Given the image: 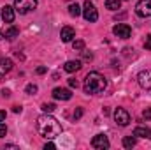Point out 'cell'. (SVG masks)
Segmentation results:
<instances>
[{
	"mask_svg": "<svg viewBox=\"0 0 151 150\" xmlns=\"http://www.w3.org/2000/svg\"><path fill=\"white\" fill-rule=\"evenodd\" d=\"M37 131L40 136H44L47 140H53V138L60 136L63 129H62L60 122L55 117H51L49 113H46V115H42V117L37 118Z\"/></svg>",
	"mask_w": 151,
	"mask_h": 150,
	"instance_id": "1",
	"label": "cell"
},
{
	"mask_svg": "<svg viewBox=\"0 0 151 150\" xmlns=\"http://www.w3.org/2000/svg\"><path fill=\"white\" fill-rule=\"evenodd\" d=\"M106 87H107L106 78L97 71H91L84 78V87L83 88H84L86 94H102L106 90Z\"/></svg>",
	"mask_w": 151,
	"mask_h": 150,
	"instance_id": "2",
	"label": "cell"
},
{
	"mask_svg": "<svg viewBox=\"0 0 151 150\" xmlns=\"http://www.w3.org/2000/svg\"><path fill=\"white\" fill-rule=\"evenodd\" d=\"M37 7V0H14V9L19 14H27Z\"/></svg>",
	"mask_w": 151,
	"mask_h": 150,
	"instance_id": "3",
	"label": "cell"
},
{
	"mask_svg": "<svg viewBox=\"0 0 151 150\" xmlns=\"http://www.w3.org/2000/svg\"><path fill=\"white\" fill-rule=\"evenodd\" d=\"M83 16H84V20H86V21H90V23H93V21H97V20H99L97 7H95L90 0H86V2H84V5H83Z\"/></svg>",
	"mask_w": 151,
	"mask_h": 150,
	"instance_id": "4",
	"label": "cell"
},
{
	"mask_svg": "<svg viewBox=\"0 0 151 150\" xmlns=\"http://www.w3.org/2000/svg\"><path fill=\"white\" fill-rule=\"evenodd\" d=\"M114 120L119 127H127L130 124V115L125 108H116L114 110Z\"/></svg>",
	"mask_w": 151,
	"mask_h": 150,
	"instance_id": "5",
	"label": "cell"
},
{
	"mask_svg": "<svg viewBox=\"0 0 151 150\" xmlns=\"http://www.w3.org/2000/svg\"><path fill=\"white\" fill-rule=\"evenodd\" d=\"M135 12L141 18H151V0H141L135 5Z\"/></svg>",
	"mask_w": 151,
	"mask_h": 150,
	"instance_id": "6",
	"label": "cell"
},
{
	"mask_svg": "<svg viewBox=\"0 0 151 150\" xmlns=\"http://www.w3.org/2000/svg\"><path fill=\"white\" fill-rule=\"evenodd\" d=\"M113 34L119 39H128L132 36V28L128 25H125V23H118V25L113 27Z\"/></svg>",
	"mask_w": 151,
	"mask_h": 150,
	"instance_id": "7",
	"label": "cell"
},
{
	"mask_svg": "<svg viewBox=\"0 0 151 150\" xmlns=\"http://www.w3.org/2000/svg\"><path fill=\"white\" fill-rule=\"evenodd\" d=\"M137 81H139V85H141L146 92H151V71L150 69L141 71V73L137 74Z\"/></svg>",
	"mask_w": 151,
	"mask_h": 150,
	"instance_id": "8",
	"label": "cell"
},
{
	"mask_svg": "<svg viewBox=\"0 0 151 150\" xmlns=\"http://www.w3.org/2000/svg\"><path fill=\"white\" fill-rule=\"evenodd\" d=\"M91 147H93V149H99V150L109 149V140H107V136H106V134H97V136H93Z\"/></svg>",
	"mask_w": 151,
	"mask_h": 150,
	"instance_id": "9",
	"label": "cell"
},
{
	"mask_svg": "<svg viewBox=\"0 0 151 150\" xmlns=\"http://www.w3.org/2000/svg\"><path fill=\"white\" fill-rule=\"evenodd\" d=\"M51 95H53L56 101H69V99L72 97V92H70L69 88H60V87H58V88L53 90Z\"/></svg>",
	"mask_w": 151,
	"mask_h": 150,
	"instance_id": "10",
	"label": "cell"
},
{
	"mask_svg": "<svg viewBox=\"0 0 151 150\" xmlns=\"http://www.w3.org/2000/svg\"><path fill=\"white\" fill-rule=\"evenodd\" d=\"M76 37V32L72 27H63L62 30H60V39H62V42H70V41H74Z\"/></svg>",
	"mask_w": 151,
	"mask_h": 150,
	"instance_id": "11",
	"label": "cell"
},
{
	"mask_svg": "<svg viewBox=\"0 0 151 150\" xmlns=\"http://www.w3.org/2000/svg\"><path fill=\"white\" fill-rule=\"evenodd\" d=\"M2 20H4L5 23H12V21H14V7L4 5V7H2Z\"/></svg>",
	"mask_w": 151,
	"mask_h": 150,
	"instance_id": "12",
	"label": "cell"
},
{
	"mask_svg": "<svg viewBox=\"0 0 151 150\" xmlns=\"http://www.w3.org/2000/svg\"><path fill=\"white\" fill-rule=\"evenodd\" d=\"M134 136L135 138H146V140H151V129L150 127H144V125H139L134 129Z\"/></svg>",
	"mask_w": 151,
	"mask_h": 150,
	"instance_id": "13",
	"label": "cell"
},
{
	"mask_svg": "<svg viewBox=\"0 0 151 150\" xmlns=\"http://www.w3.org/2000/svg\"><path fill=\"white\" fill-rule=\"evenodd\" d=\"M11 69H12V60L11 58H0V78H4L7 73H11Z\"/></svg>",
	"mask_w": 151,
	"mask_h": 150,
	"instance_id": "14",
	"label": "cell"
},
{
	"mask_svg": "<svg viewBox=\"0 0 151 150\" xmlns=\"http://www.w3.org/2000/svg\"><path fill=\"white\" fill-rule=\"evenodd\" d=\"M63 69H65L67 73H76V71H79V69H81V60H69V62H65Z\"/></svg>",
	"mask_w": 151,
	"mask_h": 150,
	"instance_id": "15",
	"label": "cell"
},
{
	"mask_svg": "<svg viewBox=\"0 0 151 150\" xmlns=\"http://www.w3.org/2000/svg\"><path fill=\"white\" fill-rule=\"evenodd\" d=\"M135 143H137V141H135V136H125V138H123V147H125V149H134Z\"/></svg>",
	"mask_w": 151,
	"mask_h": 150,
	"instance_id": "16",
	"label": "cell"
},
{
	"mask_svg": "<svg viewBox=\"0 0 151 150\" xmlns=\"http://www.w3.org/2000/svg\"><path fill=\"white\" fill-rule=\"evenodd\" d=\"M106 7L111 11H116L121 7V0H106Z\"/></svg>",
	"mask_w": 151,
	"mask_h": 150,
	"instance_id": "17",
	"label": "cell"
},
{
	"mask_svg": "<svg viewBox=\"0 0 151 150\" xmlns=\"http://www.w3.org/2000/svg\"><path fill=\"white\" fill-rule=\"evenodd\" d=\"M69 14H70L72 18H77V16L81 14V7H79L77 4H70V5H69Z\"/></svg>",
	"mask_w": 151,
	"mask_h": 150,
	"instance_id": "18",
	"label": "cell"
},
{
	"mask_svg": "<svg viewBox=\"0 0 151 150\" xmlns=\"http://www.w3.org/2000/svg\"><path fill=\"white\" fill-rule=\"evenodd\" d=\"M19 36V30L16 28V27H9L7 30H5V37L7 39H14V37H18Z\"/></svg>",
	"mask_w": 151,
	"mask_h": 150,
	"instance_id": "19",
	"label": "cell"
},
{
	"mask_svg": "<svg viewBox=\"0 0 151 150\" xmlns=\"http://www.w3.org/2000/svg\"><path fill=\"white\" fill-rule=\"evenodd\" d=\"M72 48H74L76 51H83V50H84V41H81V39L72 41Z\"/></svg>",
	"mask_w": 151,
	"mask_h": 150,
	"instance_id": "20",
	"label": "cell"
},
{
	"mask_svg": "<svg viewBox=\"0 0 151 150\" xmlns=\"http://www.w3.org/2000/svg\"><path fill=\"white\" fill-rule=\"evenodd\" d=\"M37 85H34V83H30V85H27V88H25V92L28 94V95H34V94H37Z\"/></svg>",
	"mask_w": 151,
	"mask_h": 150,
	"instance_id": "21",
	"label": "cell"
},
{
	"mask_svg": "<svg viewBox=\"0 0 151 150\" xmlns=\"http://www.w3.org/2000/svg\"><path fill=\"white\" fill-rule=\"evenodd\" d=\"M55 108H56L55 104H42V111L44 113H53L55 111Z\"/></svg>",
	"mask_w": 151,
	"mask_h": 150,
	"instance_id": "22",
	"label": "cell"
},
{
	"mask_svg": "<svg viewBox=\"0 0 151 150\" xmlns=\"http://www.w3.org/2000/svg\"><path fill=\"white\" fill-rule=\"evenodd\" d=\"M81 53H83V60H84V62H91V60H93V55H91V53H88V51H84V50H83Z\"/></svg>",
	"mask_w": 151,
	"mask_h": 150,
	"instance_id": "23",
	"label": "cell"
},
{
	"mask_svg": "<svg viewBox=\"0 0 151 150\" xmlns=\"http://www.w3.org/2000/svg\"><path fill=\"white\" fill-rule=\"evenodd\" d=\"M5 134H7V127H5V124L0 122V138H4Z\"/></svg>",
	"mask_w": 151,
	"mask_h": 150,
	"instance_id": "24",
	"label": "cell"
},
{
	"mask_svg": "<svg viewBox=\"0 0 151 150\" xmlns=\"http://www.w3.org/2000/svg\"><path fill=\"white\" fill-rule=\"evenodd\" d=\"M81 117H83V108H77L74 111V120H79Z\"/></svg>",
	"mask_w": 151,
	"mask_h": 150,
	"instance_id": "25",
	"label": "cell"
},
{
	"mask_svg": "<svg viewBox=\"0 0 151 150\" xmlns=\"http://www.w3.org/2000/svg\"><path fill=\"white\" fill-rule=\"evenodd\" d=\"M69 87H70V88H77V87H79L77 79H74V78H70V79H69Z\"/></svg>",
	"mask_w": 151,
	"mask_h": 150,
	"instance_id": "26",
	"label": "cell"
},
{
	"mask_svg": "<svg viewBox=\"0 0 151 150\" xmlns=\"http://www.w3.org/2000/svg\"><path fill=\"white\" fill-rule=\"evenodd\" d=\"M142 118H146V120H150L151 118V108H148V110L142 111Z\"/></svg>",
	"mask_w": 151,
	"mask_h": 150,
	"instance_id": "27",
	"label": "cell"
},
{
	"mask_svg": "<svg viewBox=\"0 0 151 150\" xmlns=\"http://www.w3.org/2000/svg\"><path fill=\"white\" fill-rule=\"evenodd\" d=\"M144 48H146V50H151V36H148V37H146V42H144Z\"/></svg>",
	"mask_w": 151,
	"mask_h": 150,
	"instance_id": "28",
	"label": "cell"
},
{
	"mask_svg": "<svg viewBox=\"0 0 151 150\" xmlns=\"http://www.w3.org/2000/svg\"><path fill=\"white\" fill-rule=\"evenodd\" d=\"M21 110H23V108H21L19 104H14V106H12V111L14 113H21Z\"/></svg>",
	"mask_w": 151,
	"mask_h": 150,
	"instance_id": "29",
	"label": "cell"
},
{
	"mask_svg": "<svg viewBox=\"0 0 151 150\" xmlns=\"http://www.w3.org/2000/svg\"><path fill=\"white\" fill-rule=\"evenodd\" d=\"M46 71H47L46 67H37V71H35V73H37V74H44Z\"/></svg>",
	"mask_w": 151,
	"mask_h": 150,
	"instance_id": "30",
	"label": "cell"
},
{
	"mask_svg": "<svg viewBox=\"0 0 151 150\" xmlns=\"http://www.w3.org/2000/svg\"><path fill=\"white\" fill-rule=\"evenodd\" d=\"M2 95H4V97H9V95H11V92H9L7 88H4V90H2Z\"/></svg>",
	"mask_w": 151,
	"mask_h": 150,
	"instance_id": "31",
	"label": "cell"
},
{
	"mask_svg": "<svg viewBox=\"0 0 151 150\" xmlns=\"http://www.w3.org/2000/svg\"><path fill=\"white\" fill-rule=\"evenodd\" d=\"M44 149L47 150V149H55V143H46V145H44Z\"/></svg>",
	"mask_w": 151,
	"mask_h": 150,
	"instance_id": "32",
	"label": "cell"
},
{
	"mask_svg": "<svg viewBox=\"0 0 151 150\" xmlns=\"http://www.w3.org/2000/svg\"><path fill=\"white\" fill-rule=\"evenodd\" d=\"M5 120V111H0V122H4Z\"/></svg>",
	"mask_w": 151,
	"mask_h": 150,
	"instance_id": "33",
	"label": "cell"
},
{
	"mask_svg": "<svg viewBox=\"0 0 151 150\" xmlns=\"http://www.w3.org/2000/svg\"><path fill=\"white\" fill-rule=\"evenodd\" d=\"M0 39H4V32L2 30H0Z\"/></svg>",
	"mask_w": 151,
	"mask_h": 150,
	"instance_id": "34",
	"label": "cell"
}]
</instances>
